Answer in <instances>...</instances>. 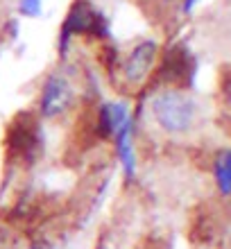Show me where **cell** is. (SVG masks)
Listing matches in <instances>:
<instances>
[{
  "label": "cell",
  "instance_id": "obj_1",
  "mask_svg": "<svg viewBox=\"0 0 231 249\" xmlns=\"http://www.w3.org/2000/svg\"><path fill=\"white\" fill-rule=\"evenodd\" d=\"M152 116L165 134L184 136L195 129L199 120V107L195 98L184 91H163L152 100Z\"/></svg>",
  "mask_w": 231,
  "mask_h": 249
},
{
  "label": "cell",
  "instance_id": "obj_2",
  "mask_svg": "<svg viewBox=\"0 0 231 249\" xmlns=\"http://www.w3.org/2000/svg\"><path fill=\"white\" fill-rule=\"evenodd\" d=\"M75 102V89L66 77L53 75L43 86L41 93V111L48 118H59L73 107Z\"/></svg>",
  "mask_w": 231,
  "mask_h": 249
},
{
  "label": "cell",
  "instance_id": "obj_3",
  "mask_svg": "<svg viewBox=\"0 0 231 249\" xmlns=\"http://www.w3.org/2000/svg\"><path fill=\"white\" fill-rule=\"evenodd\" d=\"M64 34L66 36L68 34H98V36H105L107 27L102 16L91 5L75 2L66 16V23H64Z\"/></svg>",
  "mask_w": 231,
  "mask_h": 249
},
{
  "label": "cell",
  "instance_id": "obj_4",
  "mask_svg": "<svg viewBox=\"0 0 231 249\" xmlns=\"http://www.w3.org/2000/svg\"><path fill=\"white\" fill-rule=\"evenodd\" d=\"M157 50L159 48L154 41H141L139 46L127 54L123 72H125V79L129 84H141L147 77V72H150V68L154 66V59H157Z\"/></svg>",
  "mask_w": 231,
  "mask_h": 249
},
{
  "label": "cell",
  "instance_id": "obj_5",
  "mask_svg": "<svg viewBox=\"0 0 231 249\" xmlns=\"http://www.w3.org/2000/svg\"><path fill=\"white\" fill-rule=\"evenodd\" d=\"M193 61L191 54L186 53V48L175 46L163 54V61L159 66V77L163 82H181L191 75Z\"/></svg>",
  "mask_w": 231,
  "mask_h": 249
},
{
  "label": "cell",
  "instance_id": "obj_6",
  "mask_svg": "<svg viewBox=\"0 0 231 249\" xmlns=\"http://www.w3.org/2000/svg\"><path fill=\"white\" fill-rule=\"evenodd\" d=\"M34 145H36L34 120H30L27 116H18L9 129V147L14 150V154H30Z\"/></svg>",
  "mask_w": 231,
  "mask_h": 249
},
{
  "label": "cell",
  "instance_id": "obj_7",
  "mask_svg": "<svg viewBox=\"0 0 231 249\" xmlns=\"http://www.w3.org/2000/svg\"><path fill=\"white\" fill-rule=\"evenodd\" d=\"M215 175H218V184L220 188L229 193L231 190V152L220 154L218 161H215Z\"/></svg>",
  "mask_w": 231,
  "mask_h": 249
},
{
  "label": "cell",
  "instance_id": "obj_8",
  "mask_svg": "<svg viewBox=\"0 0 231 249\" xmlns=\"http://www.w3.org/2000/svg\"><path fill=\"white\" fill-rule=\"evenodd\" d=\"M20 12L27 16H36L41 12V0H23L20 2Z\"/></svg>",
  "mask_w": 231,
  "mask_h": 249
}]
</instances>
